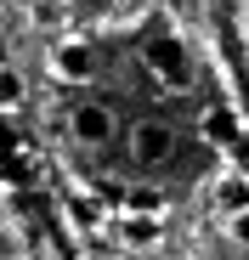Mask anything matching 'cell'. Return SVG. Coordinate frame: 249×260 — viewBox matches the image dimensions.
Instances as JSON below:
<instances>
[{
	"label": "cell",
	"instance_id": "1",
	"mask_svg": "<svg viewBox=\"0 0 249 260\" xmlns=\"http://www.w3.org/2000/svg\"><path fill=\"white\" fill-rule=\"evenodd\" d=\"M51 74L68 79V85H85V79L97 74L91 46H85V40H57V46H51Z\"/></svg>",
	"mask_w": 249,
	"mask_h": 260
},
{
	"label": "cell",
	"instance_id": "4",
	"mask_svg": "<svg viewBox=\"0 0 249 260\" xmlns=\"http://www.w3.org/2000/svg\"><path fill=\"white\" fill-rule=\"evenodd\" d=\"M147 62H153V74L170 85V91H181V85L193 79V74H187V51L176 46V40H159V46H147Z\"/></svg>",
	"mask_w": 249,
	"mask_h": 260
},
{
	"label": "cell",
	"instance_id": "7",
	"mask_svg": "<svg viewBox=\"0 0 249 260\" xmlns=\"http://www.w3.org/2000/svg\"><path fill=\"white\" fill-rule=\"evenodd\" d=\"M204 136H210V142H227V147H232V142L243 136V130H238V119H232L227 108H215V113H204Z\"/></svg>",
	"mask_w": 249,
	"mask_h": 260
},
{
	"label": "cell",
	"instance_id": "8",
	"mask_svg": "<svg viewBox=\"0 0 249 260\" xmlns=\"http://www.w3.org/2000/svg\"><path fill=\"white\" fill-rule=\"evenodd\" d=\"M17 102H23V74L0 62V108H17Z\"/></svg>",
	"mask_w": 249,
	"mask_h": 260
},
{
	"label": "cell",
	"instance_id": "5",
	"mask_svg": "<svg viewBox=\"0 0 249 260\" xmlns=\"http://www.w3.org/2000/svg\"><path fill=\"white\" fill-rule=\"evenodd\" d=\"M124 243L131 249H147V243H159V232H164V215H136V209H124Z\"/></svg>",
	"mask_w": 249,
	"mask_h": 260
},
{
	"label": "cell",
	"instance_id": "6",
	"mask_svg": "<svg viewBox=\"0 0 249 260\" xmlns=\"http://www.w3.org/2000/svg\"><path fill=\"white\" fill-rule=\"evenodd\" d=\"M215 209H221V215L249 209V176H238V170H232V176H221V181H215Z\"/></svg>",
	"mask_w": 249,
	"mask_h": 260
},
{
	"label": "cell",
	"instance_id": "2",
	"mask_svg": "<svg viewBox=\"0 0 249 260\" xmlns=\"http://www.w3.org/2000/svg\"><path fill=\"white\" fill-rule=\"evenodd\" d=\"M68 130H74V142H85V147H102V142L113 136V113H108L102 102H79V108L68 113Z\"/></svg>",
	"mask_w": 249,
	"mask_h": 260
},
{
	"label": "cell",
	"instance_id": "9",
	"mask_svg": "<svg viewBox=\"0 0 249 260\" xmlns=\"http://www.w3.org/2000/svg\"><path fill=\"white\" fill-rule=\"evenodd\" d=\"M124 209H136V215H164V198L153 187H136L131 198H124Z\"/></svg>",
	"mask_w": 249,
	"mask_h": 260
},
{
	"label": "cell",
	"instance_id": "12",
	"mask_svg": "<svg viewBox=\"0 0 249 260\" xmlns=\"http://www.w3.org/2000/svg\"><path fill=\"white\" fill-rule=\"evenodd\" d=\"M0 6H6V0H0Z\"/></svg>",
	"mask_w": 249,
	"mask_h": 260
},
{
	"label": "cell",
	"instance_id": "10",
	"mask_svg": "<svg viewBox=\"0 0 249 260\" xmlns=\"http://www.w3.org/2000/svg\"><path fill=\"white\" fill-rule=\"evenodd\" d=\"M227 232H232V243H243V249H249V209L227 215Z\"/></svg>",
	"mask_w": 249,
	"mask_h": 260
},
{
	"label": "cell",
	"instance_id": "11",
	"mask_svg": "<svg viewBox=\"0 0 249 260\" xmlns=\"http://www.w3.org/2000/svg\"><path fill=\"white\" fill-rule=\"evenodd\" d=\"M46 6H63V0H46Z\"/></svg>",
	"mask_w": 249,
	"mask_h": 260
},
{
	"label": "cell",
	"instance_id": "3",
	"mask_svg": "<svg viewBox=\"0 0 249 260\" xmlns=\"http://www.w3.org/2000/svg\"><path fill=\"white\" fill-rule=\"evenodd\" d=\"M170 147H176V136H170L164 124H153V119L131 130V158H136V164H164Z\"/></svg>",
	"mask_w": 249,
	"mask_h": 260
}]
</instances>
